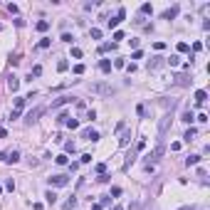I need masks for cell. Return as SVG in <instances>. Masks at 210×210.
<instances>
[{
    "instance_id": "5",
    "label": "cell",
    "mask_w": 210,
    "mask_h": 210,
    "mask_svg": "<svg viewBox=\"0 0 210 210\" xmlns=\"http://www.w3.org/2000/svg\"><path fill=\"white\" fill-rule=\"evenodd\" d=\"M89 89L97 92V94H111V87H106V84H92Z\"/></svg>"
},
{
    "instance_id": "10",
    "label": "cell",
    "mask_w": 210,
    "mask_h": 210,
    "mask_svg": "<svg viewBox=\"0 0 210 210\" xmlns=\"http://www.w3.org/2000/svg\"><path fill=\"white\" fill-rule=\"evenodd\" d=\"M5 161H7V163H17V161H20V151H10V153H5Z\"/></svg>"
},
{
    "instance_id": "25",
    "label": "cell",
    "mask_w": 210,
    "mask_h": 210,
    "mask_svg": "<svg viewBox=\"0 0 210 210\" xmlns=\"http://www.w3.org/2000/svg\"><path fill=\"white\" fill-rule=\"evenodd\" d=\"M67 67H69V64H67L64 60H60V62H57V69H60V72H67Z\"/></svg>"
},
{
    "instance_id": "22",
    "label": "cell",
    "mask_w": 210,
    "mask_h": 210,
    "mask_svg": "<svg viewBox=\"0 0 210 210\" xmlns=\"http://www.w3.org/2000/svg\"><path fill=\"white\" fill-rule=\"evenodd\" d=\"M141 12H143V15H151V12H153V7H151L148 2H143V5H141Z\"/></svg>"
},
{
    "instance_id": "13",
    "label": "cell",
    "mask_w": 210,
    "mask_h": 210,
    "mask_svg": "<svg viewBox=\"0 0 210 210\" xmlns=\"http://www.w3.org/2000/svg\"><path fill=\"white\" fill-rule=\"evenodd\" d=\"M175 15H178V7H171V10H166V12H163V20H173Z\"/></svg>"
},
{
    "instance_id": "23",
    "label": "cell",
    "mask_w": 210,
    "mask_h": 210,
    "mask_svg": "<svg viewBox=\"0 0 210 210\" xmlns=\"http://www.w3.org/2000/svg\"><path fill=\"white\" fill-rule=\"evenodd\" d=\"M37 47H40V50H47V47H50V40H47V37H42V40L37 42Z\"/></svg>"
},
{
    "instance_id": "6",
    "label": "cell",
    "mask_w": 210,
    "mask_h": 210,
    "mask_svg": "<svg viewBox=\"0 0 210 210\" xmlns=\"http://www.w3.org/2000/svg\"><path fill=\"white\" fill-rule=\"evenodd\" d=\"M124 15H126V10H124V7H119V12H116V17H114V20H109V27H116V25H119V22L124 20Z\"/></svg>"
},
{
    "instance_id": "3",
    "label": "cell",
    "mask_w": 210,
    "mask_h": 210,
    "mask_svg": "<svg viewBox=\"0 0 210 210\" xmlns=\"http://www.w3.org/2000/svg\"><path fill=\"white\" fill-rule=\"evenodd\" d=\"M163 151H166V146H163V143L158 141V146H156V148H153V151L148 153V158H151V161H158V158L163 156Z\"/></svg>"
},
{
    "instance_id": "29",
    "label": "cell",
    "mask_w": 210,
    "mask_h": 210,
    "mask_svg": "<svg viewBox=\"0 0 210 210\" xmlns=\"http://www.w3.org/2000/svg\"><path fill=\"white\" fill-rule=\"evenodd\" d=\"M32 74H35V77H40V74H42V67H40V64H37V67H32V72H30V77H32Z\"/></svg>"
},
{
    "instance_id": "39",
    "label": "cell",
    "mask_w": 210,
    "mask_h": 210,
    "mask_svg": "<svg viewBox=\"0 0 210 210\" xmlns=\"http://www.w3.org/2000/svg\"><path fill=\"white\" fill-rule=\"evenodd\" d=\"M178 210H193V205H185V208H178Z\"/></svg>"
},
{
    "instance_id": "4",
    "label": "cell",
    "mask_w": 210,
    "mask_h": 210,
    "mask_svg": "<svg viewBox=\"0 0 210 210\" xmlns=\"http://www.w3.org/2000/svg\"><path fill=\"white\" fill-rule=\"evenodd\" d=\"M82 139H87V141L94 143V141H99V134H97L94 129H84V131H82Z\"/></svg>"
},
{
    "instance_id": "16",
    "label": "cell",
    "mask_w": 210,
    "mask_h": 210,
    "mask_svg": "<svg viewBox=\"0 0 210 210\" xmlns=\"http://www.w3.org/2000/svg\"><path fill=\"white\" fill-rule=\"evenodd\" d=\"M25 102H27L25 97H17V99H15V111H22V106H25Z\"/></svg>"
},
{
    "instance_id": "20",
    "label": "cell",
    "mask_w": 210,
    "mask_h": 210,
    "mask_svg": "<svg viewBox=\"0 0 210 210\" xmlns=\"http://www.w3.org/2000/svg\"><path fill=\"white\" fill-rule=\"evenodd\" d=\"M180 119H183L185 124H190V121H195V116H193V111H185V114H183Z\"/></svg>"
},
{
    "instance_id": "1",
    "label": "cell",
    "mask_w": 210,
    "mask_h": 210,
    "mask_svg": "<svg viewBox=\"0 0 210 210\" xmlns=\"http://www.w3.org/2000/svg\"><path fill=\"white\" fill-rule=\"evenodd\" d=\"M168 126H171V114H166V116L161 119V124H158V139H161V143H163V136H166Z\"/></svg>"
},
{
    "instance_id": "37",
    "label": "cell",
    "mask_w": 210,
    "mask_h": 210,
    "mask_svg": "<svg viewBox=\"0 0 210 210\" xmlns=\"http://www.w3.org/2000/svg\"><path fill=\"white\" fill-rule=\"evenodd\" d=\"M5 136H7V131H5L2 126H0V139H5Z\"/></svg>"
},
{
    "instance_id": "33",
    "label": "cell",
    "mask_w": 210,
    "mask_h": 210,
    "mask_svg": "<svg viewBox=\"0 0 210 210\" xmlns=\"http://www.w3.org/2000/svg\"><path fill=\"white\" fill-rule=\"evenodd\" d=\"M97 173H99V175L106 173V163H99V166H97Z\"/></svg>"
},
{
    "instance_id": "18",
    "label": "cell",
    "mask_w": 210,
    "mask_h": 210,
    "mask_svg": "<svg viewBox=\"0 0 210 210\" xmlns=\"http://www.w3.org/2000/svg\"><path fill=\"white\" fill-rule=\"evenodd\" d=\"M37 30H40V32H47V30H50V22H47V20H40V22H37Z\"/></svg>"
},
{
    "instance_id": "12",
    "label": "cell",
    "mask_w": 210,
    "mask_h": 210,
    "mask_svg": "<svg viewBox=\"0 0 210 210\" xmlns=\"http://www.w3.org/2000/svg\"><path fill=\"white\" fill-rule=\"evenodd\" d=\"M129 141H131V131H124L119 139V146H129Z\"/></svg>"
},
{
    "instance_id": "14",
    "label": "cell",
    "mask_w": 210,
    "mask_h": 210,
    "mask_svg": "<svg viewBox=\"0 0 210 210\" xmlns=\"http://www.w3.org/2000/svg\"><path fill=\"white\" fill-rule=\"evenodd\" d=\"M200 163V156H188L185 158V166H198Z\"/></svg>"
},
{
    "instance_id": "28",
    "label": "cell",
    "mask_w": 210,
    "mask_h": 210,
    "mask_svg": "<svg viewBox=\"0 0 210 210\" xmlns=\"http://www.w3.org/2000/svg\"><path fill=\"white\" fill-rule=\"evenodd\" d=\"M55 161H57V163H60V166H64V163H67V156H64V153H60V156H57V158H55Z\"/></svg>"
},
{
    "instance_id": "19",
    "label": "cell",
    "mask_w": 210,
    "mask_h": 210,
    "mask_svg": "<svg viewBox=\"0 0 210 210\" xmlns=\"http://www.w3.org/2000/svg\"><path fill=\"white\" fill-rule=\"evenodd\" d=\"M45 198H47V203L52 205V203L57 200V193H55V190H47V193H45Z\"/></svg>"
},
{
    "instance_id": "32",
    "label": "cell",
    "mask_w": 210,
    "mask_h": 210,
    "mask_svg": "<svg viewBox=\"0 0 210 210\" xmlns=\"http://www.w3.org/2000/svg\"><path fill=\"white\" fill-rule=\"evenodd\" d=\"M64 151H67V153H72V151H74V143H72V141H67V143H64Z\"/></svg>"
},
{
    "instance_id": "11",
    "label": "cell",
    "mask_w": 210,
    "mask_h": 210,
    "mask_svg": "<svg viewBox=\"0 0 210 210\" xmlns=\"http://www.w3.org/2000/svg\"><path fill=\"white\" fill-rule=\"evenodd\" d=\"M72 99H74V97H60V99H57V102H55V104H52V109H60V106H64V104H69Z\"/></svg>"
},
{
    "instance_id": "27",
    "label": "cell",
    "mask_w": 210,
    "mask_h": 210,
    "mask_svg": "<svg viewBox=\"0 0 210 210\" xmlns=\"http://www.w3.org/2000/svg\"><path fill=\"white\" fill-rule=\"evenodd\" d=\"M190 47H188V42H178V52H188Z\"/></svg>"
},
{
    "instance_id": "17",
    "label": "cell",
    "mask_w": 210,
    "mask_h": 210,
    "mask_svg": "<svg viewBox=\"0 0 210 210\" xmlns=\"http://www.w3.org/2000/svg\"><path fill=\"white\" fill-rule=\"evenodd\" d=\"M193 139H195V129H188V131L183 134V141H188V143H190Z\"/></svg>"
},
{
    "instance_id": "31",
    "label": "cell",
    "mask_w": 210,
    "mask_h": 210,
    "mask_svg": "<svg viewBox=\"0 0 210 210\" xmlns=\"http://www.w3.org/2000/svg\"><path fill=\"white\" fill-rule=\"evenodd\" d=\"M109 50H114V45H102V47H99V52H102V55L109 52Z\"/></svg>"
},
{
    "instance_id": "2",
    "label": "cell",
    "mask_w": 210,
    "mask_h": 210,
    "mask_svg": "<svg viewBox=\"0 0 210 210\" xmlns=\"http://www.w3.org/2000/svg\"><path fill=\"white\" fill-rule=\"evenodd\" d=\"M50 183H52V185H57V188H62V185H67V183H69V178H67L64 173H60V175H52V178H50Z\"/></svg>"
},
{
    "instance_id": "38",
    "label": "cell",
    "mask_w": 210,
    "mask_h": 210,
    "mask_svg": "<svg viewBox=\"0 0 210 210\" xmlns=\"http://www.w3.org/2000/svg\"><path fill=\"white\" fill-rule=\"evenodd\" d=\"M129 210H139V203H134V205H131Z\"/></svg>"
},
{
    "instance_id": "35",
    "label": "cell",
    "mask_w": 210,
    "mask_h": 210,
    "mask_svg": "<svg viewBox=\"0 0 210 210\" xmlns=\"http://www.w3.org/2000/svg\"><path fill=\"white\" fill-rule=\"evenodd\" d=\"M92 37H94V40H99V37H102V30H97V27H94V30H92Z\"/></svg>"
},
{
    "instance_id": "8",
    "label": "cell",
    "mask_w": 210,
    "mask_h": 210,
    "mask_svg": "<svg viewBox=\"0 0 210 210\" xmlns=\"http://www.w3.org/2000/svg\"><path fill=\"white\" fill-rule=\"evenodd\" d=\"M7 89H10V92H17V89H20V79H17L15 74L7 79Z\"/></svg>"
},
{
    "instance_id": "40",
    "label": "cell",
    "mask_w": 210,
    "mask_h": 210,
    "mask_svg": "<svg viewBox=\"0 0 210 210\" xmlns=\"http://www.w3.org/2000/svg\"><path fill=\"white\" fill-rule=\"evenodd\" d=\"M111 210H124V208H121V205H114V208H111Z\"/></svg>"
},
{
    "instance_id": "21",
    "label": "cell",
    "mask_w": 210,
    "mask_h": 210,
    "mask_svg": "<svg viewBox=\"0 0 210 210\" xmlns=\"http://www.w3.org/2000/svg\"><path fill=\"white\" fill-rule=\"evenodd\" d=\"M168 64H171V67H178V64H180V57H178V55L168 57Z\"/></svg>"
},
{
    "instance_id": "41",
    "label": "cell",
    "mask_w": 210,
    "mask_h": 210,
    "mask_svg": "<svg viewBox=\"0 0 210 210\" xmlns=\"http://www.w3.org/2000/svg\"><path fill=\"white\" fill-rule=\"evenodd\" d=\"M0 193H2V185H0Z\"/></svg>"
},
{
    "instance_id": "36",
    "label": "cell",
    "mask_w": 210,
    "mask_h": 210,
    "mask_svg": "<svg viewBox=\"0 0 210 210\" xmlns=\"http://www.w3.org/2000/svg\"><path fill=\"white\" fill-rule=\"evenodd\" d=\"M74 74H84V64H77V67H74Z\"/></svg>"
},
{
    "instance_id": "7",
    "label": "cell",
    "mask_w": 210,
    "mask_h": 210,
    "mask_svg": "<svg viewBox=\"0 0 210 210\" xmlns=\"http://www.w3.org/2000/svg\"><path fill=\"white\" fill-rule=\"evenodd\" d=\"M42 111H45V109H42V106H37V109H32V111H30V114H27V119H25V121H27V124H32V121H37V116H40V114H42Z\"/></svg>"
},
{
    "instance_id": "15",
    "label": "cell",
    "mask_w": 210,
    "mask_h": 210,
    "mask_svg": "<svg viewBox=\"0 0 210 210\" xmlns=\"http://www.w3.org/2000/svg\"><path fill=\"white\" fill-rule=\"evenodd\" d=\"M99 69L104 72V74H106V72H111V62H109V60H102V62H99Z\"/></svg>"
},
{
    "instance_id": "24",
    "label": "cell",
    "mask_w": 210,
    "mask_h": 210,
    "mask_svg": "<svg viewBox=\"0 0 210 210\" xmlns=\"http://www.w3.org/2000/svg\"><path fill=\"white\" fill-rule=\"evenodd\" d=\"M64 124H67V126H69V129H77V126H79V121H77V119H67V121H64Z\"/></svg>"
},
{
    "instance_id": "34",
    "label": "cell",
    "mask_w": 210,
    "mask_h": 210,
    "mask_svg": "<svg viewBox=\"0 0 210 210\" xmlns=\"http://www.w3.org/2000/svg\"><path fill=\"white\" fill-rule=\"evenodd\" d=\"M7 10H10L12 15H17V5H15V2H10V5H7Z\"/></svg>"
},
{
    "instance_id": "26",
    "label": "cell",
    "mask_w": 210,
    "mask_h": 210,
    "mask_svg": "<svg viewBox=\"0 0 210 210\" xmlns=\"http://www.w3.org/2000/svg\"><path fill=\"white\" fill-rule=\"evenodd\" d=\"M74 205H77V198H69V200L64 203V208H67V210H72V208H74Z\"/></svg>"
},
{
    "instance_id": "30",
    "label": "cell",
    "mask_w": 210,
    "mask_h": 210,
    "mask_svg": "<svg viewBox=\"0 0 210 210\" xmlns=\"http://www.w3.org/2000/svg\"><path fill=\"white\" fill-rule=\"evenodd\" d=\"M72 57H74V60H79V57H82V50H79V47H74V50H72Z\"/></svg>"
},
{
    "instance_id": "9",
    "label": "cell",
    "mask_w": 210,
    "mask_h": 210,
    "mask_svg": "<svg viewBox=\"0 0 210 210\" xmlns=\"http://www.w3.org/2000/svg\"><path fill=\"white\" fill-rule=\"evenodd\" d=\"M195 102L203 106L205 102H208V92H205V89H198V92H195Z\"/></svg>"
}]
</instances>
